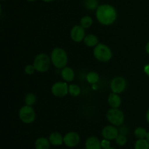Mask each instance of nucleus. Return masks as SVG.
<instances>
[{
	"label": "nucleus",
	"instance_id": "nucleus-14",
	"mask_svg": "<svg viewBox=\"0 0 149 149\" xmlns=\"http://www.w3.org/2000/svg\"><path fill=\"white\" fill-rule=\"evenodd\" d=\"M108 103L111 108L113 109H119L122 104V98L119 96V94L111 93L108 97Z\"/></svg>",
	"mask_w": 149,
	"mask_h": 149
},
{
	"label": "nucleus",
	"instance_id": "nucleus-29",
	"mask_svg": "<svg viewBox=\"0 0 149 149\" xmlns=\"http://www.w3.org/2000/svg\"><path fill=\"white\" fill-rule=\"evenodd\" d=\"M143 71L144 72H145V74L149 77V64H147V65H146L145 66H144Z\"/></svg>",
	"mask_w": 149,
	"mask_h": 149
},
{
	"label": "nucleus",
	"instance_id": "nucleus-36",
	"mask_svg": "<svg viewBox=\"0 0 149 149\" xmlns=\"http://www.w3.org/2000/svg\"><path fill=\"white\" fill-rule=\"evenodd\" d=\"M1 1H6V0H1Z\"/></svg>",
	"mask_w": 149,
	"mask_h": 149
},
{
	"label": "nucleus",
	"instance_id": "nucleus-22",
	"mask_svg": "<svg viewBox=\"0 0 149 149\" xmlns=\"http://www.w3.org/2000/svg\"><path fill=\"white\" fill-rule=\"evenodd\" d=\"M148 134L146 129L142 127H138L134 131V135L138 139H143V138H146V135Z\"/></svg>",
	"mask_w": 149,
	"mask_h": 149
},
{
	"label": "nucleus",
	"instance_id": "nucleus-15",
	"mask_svg": "<svg viewBox=\"0 0 149 149\" xmlns=\"http://www.w3.org/2000/svg\"><path fill=\"white\" fill-rule=\"evenodd\" d=\"M49 141L53 146H60L63 144V136L58 132H54L49 135Z\"/></svg>",
	"mask_w": 149,
	"mask_h": 149
},
{
	"label": "nucleus",
	"instance_id": "nucleus-34",
	"mask_svg": "<svg viewBox=\"0 0 149 149\" xmlns=\"http://www.w3.org/2000/svg\"><path fill=\"white\" fill-rule=\"evenodd\" d=\"M26 1H36V0H26Z\"/></svg>",
	"mask_w": 149,
	"mask_h": 149
},
{
	"label": "nucleus",
	"instance_id": "nucleus-12",
	"mask_svg": "<svg viewBox=\"0 0 149 149\" xmlns=\"http://www.w3.org/2000/svg\"><path fill=\"white\" fill-rule=\"evenodd\" d=\"M85 149H103L100 141L95 136L89 137L84 143Z\"/></svg>",
	"mask_w": 149,
	"mask_h": 149
},
{
	"label": "nucleus",
	"instance_id": "nucleus-18",
	"mask_svg": "<svg viewBox=\"0 0 149 149\" xmlns=\"http://www.w3.org/2000/svg\"><path fill=\"white\" fill-rule=\"evenodd\" d=\"M87 82L90 84H95L100 80V76L95 71H90L87 74L86 77Z\"/></svg>",
	"mask_w": 149,
	"mask_h": 149
},
{
	"label": "nucleus",
	"instance_id": "nucleus-11",
	"mask_svg": "<svg viewBox=\"0 0 149 149\" xmlns=\"http://www.w3.org/2000/svg\"><path fill=\"white\" fill-rule=\"evenodd\" d=\"M119 129L116 126L112 125L104 127L101 132L102 137L105 139L109 140V141H113V140L115 141V139L119 135Z\"/></svg>",
	"mask_w": 149,
	"mask_h": 149
},
{
	"label": "nucleus",
	"instance_id": "nucleus-27",
	"mask_svg": "<svg viewBox=\"0 0 149 149\" xmlns=\"http://www.w3.org/2000/svg\"><path fill=\"white\" fill-rule=\"evenodd\" d=\"M101 143V146L103 149H108L111 148V141L103 138L102 141H100Z\"/></svg>",
	"mask_w": 149,
	"mask_h": 149
},
{
	"label": "nucleus",
	"instance_id": "nucleus-3",
	"mask_svg": "<svg viewBox=\"0 0 149 149\" xmlns=\"http://www.w3.org/2000/svg\"><path fill=\"white\" fill-rule=\"evenodd\" d=\"M93 55L100 62L106 63L111 59L113 53L108 45L103 43H99L94 47Z\"/></svg>",
	"mask_w": 149,
	"mask_h": 149
},
{
	"label": "nucleus",
	"instance_id": "nucleus-35",
	"mask_svg": "<svg viewBox=\"0 0 149 149\" xmlns=\"http://www.w3.org/2000/svg\"><path fill=\"white\" fill-rule=\"evenodd\" d=\"M108 149H116V148H112V147H111V148H108Z\"/></svg>",
	"mask_w": 149,
	"mask_h": 149
},
{
	"label": "nucleus",
	"instance_id": "nucleus-10",
	"mask_svg": "<svg viewBox=\"0 0 149 149\" xmlns=\"http://www.w3.org/2000/svg\"><path fill=\"white\" fill-rule=\"evenodd\" d=\"M85 36V29H84L81 25H76L73 26L70 31L71 40L77 43L84 41Z\"/></svg>",
	"mask_w": 149,
	"mask_h": 149
},
{
	"label": "nucleus",
	"instance_id": "nucleus-20",
	"mask_svg": "<svg viewBox=\"0 0 149 149\" xmlns=\"http://www.w3.org/2000/svg\"><path fill=\"white\" fill-rule=\"evenodd\" d=\"M135 149H149V142L146 138L138 139L134 145Z\"/></svg>",
	"mask_w": 149,
	"mask_h": 149
},
{
	"label": "nucleus",
	"instance_id": "nucleus-21",
	"mask_svg": "<svg viewBox=\"0 0 149 149\" xmlns=\"http://www.w3.org/2000/svg\"><path fill=\"white\" fill-rule=\"evenodd\" d=\"M81 93V88L76 84H71L68 86V94L73 97H78Z\"/></svg>",
	"mask_w": 149,
	"mask_h": 149
},
{
	"label": "nucleus",
	"instance_id": "nucleus-4",
	"mask_svg": "<svg viewBox=\"0 0 149 149\" xmlns=\"http://www.w3.org/2000/svg\"><path fill=\"white\" fill-rule=\"evenodd\" d=\"M52 64L50 56L45 53H40L35 57L33 65H34L36 71L39 73H45L49 69Z\"/></svg>",
	"mask_w": 149,
	"mask_h": 149
},
{
	"label": "nucleus",
	"instance_id": "nucleus-5",
	"mask_svg": "<svg viewBox=\"0 0 149 149\" xmlns=\"http://www.w3.org/2000/svg\"><path fill=\"white\" fill-rule=\"evenodd\" d=\"M106 118L109 123L116 127L122 126L125 122V114L119 109L111 108L106 113Z\"/></svg>",
	"mask_w": 149,
	"mask_h": 149
},
{
	"label": "nucleus",
	"instance_id": "nucleus-24",
	"mask_svg": "<svg viewBox=\"0 0 149 149\" xmlns=\"http://www.w3.org/2000/svg\"><path fill=\"white\" fill-rule=\"evenodd\" d=\"M84 6L87 9L90 10H93L97 9L98 7V1L97 0H85L84 1Z\"/></svg>",
	"mask_w": 149,
	"mask_h": 149
},
{
	"label": "nucleus",
	"instance_id": "nucleus-30",
	"mask_svg": "<svg viewBox=\"0 0 149 149\" xmlns=\"http://www.w3.org/2000/svg\"><path fill=\"white\" fill-rule=\"evenodd\" d=\"M146 119L147 122L149 124V109L147 110L146 113Z\"/></svg>",
	"mask_w": 149,
	"mask_h": 149
},
{
	"label": "nucleus",
	"instance_id": "nucleus-33",
	"mask_svg": "<svg viewBox=\"0 0 149 149\" xmlns=\"http://www.w3.org/2000/svg\"><path fill=\"white\" fill-rule=\"evenodd\" d=\"M146 139H147V141L149 142V132H148V134H147V135H146Z\"/></svg>",
	"mask_w": 149,
	"mask_h": 149
},
{
	"label": "nucleus",
	"instance_id": "nucleus-32",
	"mask_svg": "<svg viewBox=\"0 0 149 149\" xmlns=\"http://www.w3.org/2000/svg\"><path fill=\"white\" fill-rule=\"evenodd\" d=\"M43 1H45V2H52V1H55V0H42Z\"/></svg>",
	"mask_w": 149,
	"mask_h": 149
},
{
	"label": "nucleus",
	"instance_id": "nucleus-1",
	"mask_svg": "<svg viewBox=\"0 0 149 149\" xmlns=\"http://www.w3.org/2000/svg\"><path fill=\"white\" fill-rule=\"evenodd\" d=\"M95 16L97 20L103 26H111L117 19V11L116 8L109 4H100L96 9Z\"/></svg>",
	"mask_w": 149,
	"mask_h": 149
},
{
	"label": "nucleus",
	"instance_id": "nucleus-28",
	"mask_svg": "<svg viewBox=\"0 0 149 149\" xmlns=\"http://www.w3.org/2000/svg\"><path fill=\"white\" fill-rule=\"evenodd\" d=\"M119 130V133L123 134V135H126L128 133V132H129V130H127V128L126 127H122L120 130Z\"/></svg>",
	"mask_w": 149,
	"mask_h": 149
},
{
	"label": "nucleus",
	"instance_id": "nucleus-7",
	"mask_svg": "<svg viewBox=\"0 0 149 149\" xmlns=\"http://www.w3.org/2000/svg\"><path fill=\"white\" fill-rule=\"evenodd\" d=\"M68 84L66 81H58L51 87L52 94L55 97H63L68 94Z\"/></svg>",
	"mask_w": 149,
	"mask_h": 149
},
{
	"label": "nucleus",
	"instance_id": "nucleus-16",
	"mask_svg": "<svg viewBox=\"0 0 149 149\" xmlns=\"http://www.w3.org/2000/svg\"><path fill=\"white\" fill-rule=\"evenodd\" d=\"M51 143L49 138L45 137H40L35 141L34 148L35 149H50Z\"/></svg>",
	"mask_w": 149,
	"mask_h": 149
},
{
	"label": "nucleus",
	"instance_id": "nucleus-2",
	"mask_svg": "<svg viewBox=\"0 0 149 149\" xmlns=\"http://www.w3.org/2000/svg\"><path fill=\"white\" fill-rule=\"evenodd\" d=\"M50 59L52 64L57 68L63 69L67 66L68 61V54L64 49L56 47L52 49L50 54Z\"/></svg>",
	"mask_w": 149,
	"mask_h": 149
},
{
	"label": "nucleus",
	"instance_id": "nucleus-25",
	"mask_svg": "<svg viewBox=\"0 0 149 149\" xmlns=\"http://www.w3.org/2000/svg\"><path fill=\"white\" fill-rule=\"evenodd\" d=\"M115 142L119 146H124L127 143V136L125 135L119 133V135L115 139Z\"/></svg>",
	"mask_w": 149,
	"mask_h": 149
},
{
	"label": "nucleus",
	"instance_id": "nucleus-31",
	"mask_svg": "<svg viewBox=\"0 0 149 149\" xmlns=\"http://www.w3.org/2000/svg\"><path fill=\"white\" fill-rule=\"evenodd\" d=\"M146 51L147 53L149 55V41L147 42L146 45Z\"/></svg>",
	"mask_w": 149,
	"mask_h": 149
},
{
	"label": "nucleus",
	"instance_id": "nucleus-9",
	"mask_svg": "<svg viewBox=\"0 0 149 149\" xmlns=\"http://www.w3.org/2000/svg\"><path fill=\"white\" fill-rule=\"evenodd\" d=\"M80 142V136L77 132H68L63 136V144L68 148L77 146Z\"/></svg>",
	"mask_w": 149,
	"mask_h": 149
},
{
	"label": "nucleus",
	"instance_id": "nucleus-17",
	"mask_svg": "<svg viewBox=\"0 0 149 149\" xmlns=\"http://www.w3.org/2000/svg\"><path fill=\"white\" fill-rule=\"evenodd\" d=\"M83 42L84 45L88 47H95L96 45L99 44V39L97 36L90 33V34L86 35Z\"/></svg>",
	"mask_w": 149,
	"mask_h": 149
},
{
	"label": "nucleus",
	"instance_id": "nucleus-26",
	"mask_svg": "<svg viewBox=\"0 0 149 149\" xmlns=\"http://www.w3.org/2000/svg\"><path fill=\"white\" fill-rule=\"evenodd\" d=\"M25 73L28 75H33L34 72L36 71V68H35L34 65L33 64H29L25 67Z\"/></svg>",
	"mask_w": 149,
	"mask_h": 149
},
{
	"label": "nucleus",
	"instance_id": "nucleus-23",
	"mask_svg": "<svg viewBox=\"0 0 149 149\" xmlns=\"http://www.w3.org/2000/svg\"><path fill=\"white\" fill-rule=\"evenodd\" d=\"M36 96L34 93H29L26 94L25 97V103L27 106H32L36 103Z\"/></svg>",
	"mask_w": 149,
	"mask_h": 149
},
{
	"label": "nucleus",
	"instance_id": "nucleus-8",
	"mask_svg": "<svg viewBox=\"0 0 149 149\" xmlns=\"http://www.w3.org/2000/svg\"><path fill=\"white\" fill-rule=\"evenodd\" d=\"M127 84V83L124 77H116L111 80L110 83L111 90L112 93L120 94L126 90Z\"/></svg>",
	"mask_w": 149,
	"mask_h": 149
},
{
	"label": "nucleus",
	"instance_id": "nucleus-6",
	"mask_svg": "<svg viewBox=\"0 0 149 149\" xmlns=\"http://www.w3.org/2000/svg\"><path fill=\"white\" fill-rule=\"evenodd\" d=\"M18 116L22 122L25 124H31L36 119V112L32 106L25 105L19 110Z\"/></svg>",
	"mask_w": 149,
	"mask_h": 149
},
{
	"label": "nucleus",
	"instance_id": "nucleus-19",
	"mask_svg": "<svg viewBox=\"0 0 149 149\" xmlns=\"http://www.w3.org/2000/svg\"><path fill=\"white\" fill-rule=\"evenodd\" d=\"M93 24V17L89 15H84L80 19L79 25H81L84 29H90Z\"/></svg>",
	"mask_w": 149,
	"mask_h": 149
},
{
	"label": "nucleus",
	"instance_id": "nucleus-13",
	"mask_svg": "<svg viewBox=\"0 0 149 149\" xmlns=\"http://www.w3.org/2000/svg\"><path fill=\"white\" fill-rule=\"evenodd\" d=\"M61 77L66 82H72L75 79V72L71 67L65 66L61 69Z\"/></svg>",
	"mask_w": 149,
	"mask_h": 149
}]
</instances>
